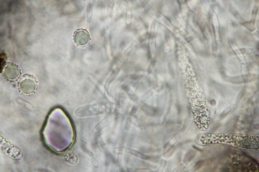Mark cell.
<instances>
[{
  "mask_svg": "<svg viewBox=\"0 0 259 172\" xmlns=\"http://www.w3.org/2000/svg\"><path fill=\"white\" fill-rule=\"evenodd\" d=\"M200 141L202 144H221L238 148L257 150L259 138L257 136L228 133H210L202 136Z\"/></svg>",
  "mask_w": 259,
  "mask_h": 172,
  "instance_id": "cell-1",
  "label": "cell"
},
{
  "mask_svg": "<svg viewBox=\"0 0 259 172\" xmlns=\"http://www.w3.org/2000/svg\"><path fill=\"white\" fill-rule=\"evenodd\" d=\"M0 150L5 155L13 159L19 160L23 157L21 151L18 146L1 135L0 136Z\"/></svg>",
  "mask_w": 259,
  "mask_h": 172,
  "instance_id": "cell-2",
  "label": "cell"
},
{
  "mask_svg": "<svg viewBox=\"0 0 259 172\" xmlns=\"http://www.w3.org/2000/svg\"><path fill=\"white\" fill-rule=\"evenodd\" d=\"M19 90L23 94L30 95L35 92L37 87V82L33 75L28 74L21 77L18 83Z\"/></svg>",
  "mask_w": 259,
  "mask_h": 172,
  "instance_id": "cell-3",
  "label": "cell"
},
{
  "mask_svg": "<svg viewBox=\"0 0 259 172\" xmlns=\"http://www.w3.org/2000/svg\"><path fill=\"white\" fill-rule=\"evenodd\" d=\"M2 73L3 76L7 80L14 81L19 77L21 71L17 65L13 63L9 62L4 67Z\"/></svg>",
  "mask_w": 259,
  "mask_h": 172,
  "instance_id": "cell-4",
  "label": "cell"
},
{
  "mask_svg": "<svg viewBox=\"0 0 259 172\" xmlns=\"http://www.w3.org/2000/svg\"><path fill=\"white\" fill-rule=\"evenodd\" d=\"M73 40L75 43L80 46H83L88 44L90 40V35L88 32L83 29L76 30L73 34Z\"/></svg>",
  "mask_w": 259,
  "mask_h": 172,
  "instance_id": "cell-5",
  "label": "cell"
},
{
  "mask_svg": "<svg viewBox=\"0 0 259 172\" xmlns=\"http://www.w3.org/2000/svg\"><path fill=\"white\" fill-rule=\"evenodd\" d=\"M99 105L95 104L82 106L78 108L77 111L80 113H94L99 109Z\"/></svg>",
  "mask_w": 259,
  "mask_h": 172,
  "instance_id": "cell-6",
  "label": "cell"
},
{
  "mask_svg": "<svg viewBox=\"0 0 259 172\" xmlns=\"http://www.w3.org/2000/svg\"><path fill=\"white\" fill-rule=\"evenodd\" d=\"M136 77H137V76L135 75H132L131 76V77H132V78H133V79H134V78L135 79V78H136Z\"/></svg>",
  "mask_w": 259,
  "mask_h": 172,
  "instance_id": "cell-7",
  "label": "cell"
},
{
  "mask_svg": "<svg viewBox=\"0 0 259 172\" xmlns=\"http://www.w3.org/2000/svg\"><path fill=\"white\" fill-rule=\"evenodd\" d=\"M14 31V30H13V31Z\"/></svg>",
  "mask_w": 259,
  "mask_h": 172,
  "instance_id": "cell-8",
  "label": "cell"
}]
</instances>
